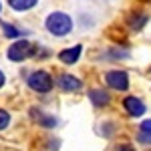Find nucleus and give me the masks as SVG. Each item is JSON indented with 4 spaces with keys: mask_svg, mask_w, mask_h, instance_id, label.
<instances>
[{
    "mask_svg": "<svg viewBox=\"0 0 151 151\" xmlns=\"http://www.w3.org/2000/svg\"><path fill=\"white\" fill-rule=\"evenodd\" d=\"M73 28H75L73 16L67 14V12H63V10H52L47 18H45V30H47L50 36H55V38H65V36H69L70 32H73Z\"/></svg>",
    "mask_w": 151,
    "mask_h": 151,
    "instance_id": "obj_1",
    "label": "nucleus"
},
{
    "mask_svg": "<svg viewBox=\"0 0 151 151\" xmlns=\"http://www.w3.org/2000/svg\"><path fill=\"white\" fill-rule=\"evenodd\" d=\"M26 87L36 95H48L55 89V77L47 69H35L28 70V75L24 77Z\"/></svg>",
    "mask_w": 151,
    "mask_h": 151,
    "instance_id": "obj_2",
    "label": "nucleus"
},
{
    "mask_svg": "<svg viewBox=\"0 0 151 151\" xmlns=\"http://www.w3.org/2000/svg\"><path fill=\"white\" fill-rule=\"evenodd\" d=\"M36 50H38V45L28 40V38H18V40H12L8 48H6V58L10 63H16L20 65L28 58H35L36 57Z\"/></svg>",
    "mask_w": 151,
    "mask_h": 151,
    "instance_id": "obj_3",
    "label": "nucleus"
},
{
    "mask_svg": "<svg viewBox=\"0 0 151 151\" xmlns=\"http://www.w3.org/2000/svg\"><path fill=\"white\" fill-rule=\"evenodd\" d=\"M103 81L107 85V89L117 91V93H127L129 87H131V79H129V73L123 69H109L103 75Z\"/></svg>",
    "mask_w": 151,
    "mask_h": 151,
    "instance_id": "obj_4",
    "label": "nucleus"
},
{
    "mask_svg": "<svg viewBox=\"0 0 151 151\" xmlns=\"http://www.w3.org/2000/svg\"><path fill=\"white\" fill-rule=\"evenodd\" d=\"M55 87L60 89L63 93H79L83 87V81L77 75H70V73H58L55 77Z\"/></svg>",
    "mask_w": 151,
    "mask_h": 151,
    "instance_id": "obj_5",
    "label": "nucleus"
},
{
    "mask_svg": "<svg viewBox=\"0 0 151 151\" xmlns=\"http://www.w3.org/2000/svg\"><path fill=\"white\" fill-rule=\"evenodd\" d=\"M121 107H123V111H125L129 117H133V119L143 117L145 113H147V105H145V101H143L141 97H135V95H127V97H123Z\"/></svg>",
    "mask_w": 151,
    "mask_h": 151,
    "instance_id": "obj_6",
    "label": "nucleus"
},
{
    "mask_svg": "<svg viewBox=\"0 0 151 151\" xmlns=\"http://www.w3.org/2000/svg\"><path fill=\"white\" fill-rule=\"evenodd\" d=\"M28 117L35 121L38 127H42V129H55L58 125V119H57V117L50 115V113H47V111H45V109H40V107H30Z\"/></svg>",
    "mask_w": 151,
    "mask_h": 151,
    "instance_id": "obj_7",
    "label": "nucleus"
},
{
    "mask_svg": "<svg viewBox=\"0 0 151 151\" xmlns=\"http://www.w3.org/2000/svg\"><path fill=\"white\" fill-rule=\"evenodd\" d=\"M87 97H89V101H91V105H93L95 109H105L113 101L109 89H105V87H91L87 91Z\"/></svg>",
    "mask_w": 151,
    "mask_h": 151,
    "instance_id": "obj_8",
    "label": "nucleus"
},
{
    "mask_svg": "<svg viewBox=\"0 0 151 151\" xmlns=\"http://www.w3.org/2000/svg\"><path fill=\"white\" fill-rule=\"evenodd\" d=\"M83 57V45H73V47H67L63 48V50H58V63L60 65H67V67H73V65H77Z\"/></svg>",
    "mask_w": 151,
    "mask_h": 151,
    "instance_id": "obj_9",
    "label": "nucleus"
},
{
    "mask_svg": "<svg viewBox=\"0 0 151 151\" xmlns=\"http://www.w3.org/2000/svg\"><path fill=\"white\" fill-rule=\"evenodd\" d=\"M149 22V14L143 10H131L127 14V18H125V24H127V28L131 32H139L143 30L145 26Z\"/></svg>",
    "mask_w": 151,
    "mask_h": 151,
    "instance_id": "obj_10",
    "label": "nucleus"
},
{
    "mask_svg": "<svg viewBox=\"0 0 151 151\" xmlns=\"http://www.w3.org/2000/svg\"><path fill=\"white\" fill-rule=\"evenodd\" d=\"M0 30H2V36L8 38V40H18V38H26L30 35V30L26 28H20L14 22H8V20H2L0 18Z\"/></svg>",
    "mask_w": 151,
    "mask_h": 151,
    "instance_id": "obj_11",
    "label": "nucleus"
},
{
    "mask_svg": "<svg viewBox=\"0 0 151 151\" xmlns=\"http://www.w3.org/2000/svg\"><path fill=\"white\" fill-rule=\"evenodd\" d=\"M40 0H6V6L16 14H24V12H30L38 6Z\"/></svg>",
    "mask_w": 151,
    "mask_h": 151,
    "instance_id": "obj_12",
    "label": "nucleus"
},
{
    "mask_svg": "<svg viewBox=\"0 0 151 151\" xmlns=\"http://www.w3.org/2000/svg\"><path fill=\"white\" fill-rule=\"evenodd\" d=\"M137 141L141 145H151V119H143L137 127Z\"/></svg>",
    "mask_w": 151,
    "mask_h": 151,
    "instance_id": "obj_13",
    "label": "nucleus"
},
{
    "mask_svg": "<svg viewBox=\"0 0 151 151\" xmlns=\"http://www.w3.org/2000/svg\"><path fill=\"white\" fill-rule=\"evenodd\" d=\"M131 57L129 55V50L127 48H123V47H111V48H107L105 50V60H127V58Z\"/></svg>",
    "mask_w": 151,
    "mask_h": 151,
    "instance_id": "obj_14",
    "label": "nucleus"
},
{
    "mask_svg": "<svg viewBox=\"0 0 151 151\" xmlns=\"http://www.w3.org/2000/svg\"><path fill=\"white\" fill-rule=\"evenodd\" d=\"M10 125H12V113L8 111V109L0 107V133H2V131H6Z\"/></svg>",
    "mask_w": 151,
    "mask_h": 151,
    "instance_id": "obj_15",
    "label": "nucleus"
},
{
    "mask_svg": "<svg viewBox=\"0 0 151 151\" xmlns=\"http://www.w3.org/2000/svg\"><path fill=\"white\" fill-rule=\"evenodd\" d=\"M115 123L113 121H103V125H101V133H103V137H113L115 135Z\"/></svg>",
    "mask_w": 151,
    "mask_h": 151,
    "instance_id": "obj_16",
    "label": "nucleus"
},
{
    "mask_svg": "<svg viewBox=\"0 0 151 151\" xmlns=\"http://www.w3.org/2000/svg\"><path fill=\"white\" fill-rule=\"evenodd\" d=\"M115 151H137L131 143H119V145H115Z\"/></svg>",
    "mask_w": 151,
    "mask_h": 151,
    "instance_id": "obj_17",
    "label": "nucleus"
},
{
    "mask_svg": "<svg viewBox=\"0 0 151 151\" xmlns=\"http://www.w3.org/2000/svg\"><path fill=\"white\" fill-rule=\"evenodd\" d=\"M6 81H8V79H6V73L0 69V91H2V89L6 87Z\"/></svg>",
    "mask_w": 151,
    "mask_h": 151,
    "instance_id": "obj_18",
    "label": "nucleus"
},
{
    "mask_svg": "<svg viewBox=\"0 0 151 151\" xmlns=\"http://www.w3.org/2000/svg\"><path fill=\"white\" fill-rule=\"evenodd\" d=\"M0 12H2V0H0Z\"/></svg>",
    "mask_w": 151,
    "mask_h": 151,
    "instance_id": "obj_19",
    "label": "nucleus"
},
{
    "mask_svg": "<svg viewBox=\"0 0 151 151\" xmlns=\"http://www.w3.org/2000/svg\"><path fill=\"white\" fill-rule=\"evenodd\" d=\"M149 75H151V69H149Z\"/></svg>",
    "mask_w": 151,
    "mask_h": 151,
    "instance_id": "obj_20",
    "label": "nucleus"
}]
</instances>
